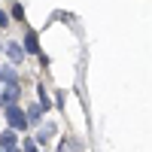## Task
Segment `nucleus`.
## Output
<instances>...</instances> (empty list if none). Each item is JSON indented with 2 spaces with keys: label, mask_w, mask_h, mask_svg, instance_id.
I'll use <instances>...</instances> for the list:
<instances>
[{
  "label": "nucleus",
  "mask_w": 152,
  "mask_h": 152,
  "mask_svg": "<svg viewBox=\"0 0 152 152\" xmlns=\"http://www.w3.org/2000/svg\"><path fill=\"white\" fill-rule=\"evenodd\" d=\"M3 119L9 122L12 131H24V125H28V116H24V110H18V107H6L3 110Z\"/></svg>",
  "instance_id": "obj_1"
},
{
  "label": "nucleus",
  "mask_w": 152,
  "mask_h": 152,
  "mask_svg": "<svg viewBox=\"0 0 152 152\" xmlns=\"http://www.w3.org/2000/svg\"><path fill=\"white\" fill-rule=\"evenodd\" d=\"M15 100H18V85H6L3 91H0V107H3V110L12 107Z\"/></svg>",
  "instance_id": "obj_2"
},
{
  "label": "nucleus",
  "mask_w": 152,
  "mask_h": 152,
  "mask_svg": "<svg viewBox=\"0 0 152 152\" xmlns=\"http://www.w3.org/2000/svg\"><path fill=\"white\" fill-rule=\"evenodd\" d=\"M21 49H24V52H40V46H37V34L34 31H28V37H24V43H21Z\"/></svg>",
  "instance_id": "obj_3"
},
{
  "label": "nucleus",
  "mask_w": 152,
  "mask_h": 152,
  "mask_svg": "<svg viewBox=\"0 0 152 152\" xmlns=\"http://www.w3.org/2000/svg\"><path fill=\"white\" fill-rule=\"evenodd\" d=\"M0 149H15V131H3L0 134Z\"/></svg>",
  "instance_id": "obj_4"
},
{
  "label": "nucleus",
  "mask_w": 152,
  "mask_h": 152,
  "mask_svg": "<svg viewBox=\"0 0 152 152\" xmlns=\"http://www.w3.org/2000/svg\"><path fill=\"white\" fill-rule=\"evenodd\" d=\"M43 113H46V110H43L40 104H34V107H28V125H37V122L43 119Z\"/></svg>",
  "instance_id": "obj_5"
},
{
  "label": "nucleus",
  "mask_w": 152,
  "mask_h": 152,
  "mask_svg": "<svg viewBox=\"0 0 152 152\" xmlns=\"http://www.w3.org/2000/svg\"><path fill=\"white\" fill-rule=\"evenodd\" d=\"M15 79H18V76H15V70H12V67H0V82H6V85H18Z\"/></svg>",
  "instance_id": "obj_6"
},
{
  "label": "nucleus",
  "mask_w": 152,
  "mask_h": 152,
  "mask_svg": "<svg viewBox=\"0 0 152 152\" xmlns=\"http://www.w3.org/2000/svg\"><path fill=\"white\" fill-rule=\"evenodd\" d=\"M6 52H9V58H12V61H15V64H18V61L24 58V49H21L18 43H9V46H6Z\"/></svg>",
  "instance_id": "obj_7"
},
{
  "label": "nucleus",
  "mask_w": 152,
  "mask_h": 152,
  "mask_svg": "<svg viewBox=\"0 0 152 152\" xmlns=\"http://www.w3.org/2000/svg\"><path fill=\"white\" fill-rule=\"evenodd\" d=\"M55 134V128H52V125H49V128H43L40 134H37V143H49V137H52Z\"/></svg>",
  "instance_id": "obj_8"
},
{
  "label": "nucleus",
  "mask_w": 152,
  "mask_h": 152,
  "mask_svg": "<svg viewBox=\"0 0 152 152\" xmlns=\"http://www.w3.org/2000/svg\"><path fill=\"white\" fill-rule=\"evenodd\" d=\"M24 152H37V146H34L31 140H24Z\"/></svg>",
  "instance_id": "obj_9"
},
{
  "label": "nucleus",
  "mask_w": 152,
  "mask_h": 152,
  "mask_svg": "<svg viewBox=\"0 0 152 152\" xmlns=\"http://www.w3.org/2000/svg\"><path fill=\"white\" fill-rule=\"evenodd\" d=\"M9 24V18H6V12H0V28H6Z\"/></svg>",
  "instance_id": "obj_10"
},
{
  "label": "nucleus",
  "mask_w": 152,
  "mask_h": 152,
  "mask_svg": "<svg viewBox=\"0 0 152 152\" xmlns=\"http://www.w3.org/2000/svg\"><path fill=\"white\" fill-rule=\"evenodd\" d=\"M3 152H18V149H3Z\"/></svg>",
  "instance_id": "obj_11"
}]
</instances>
